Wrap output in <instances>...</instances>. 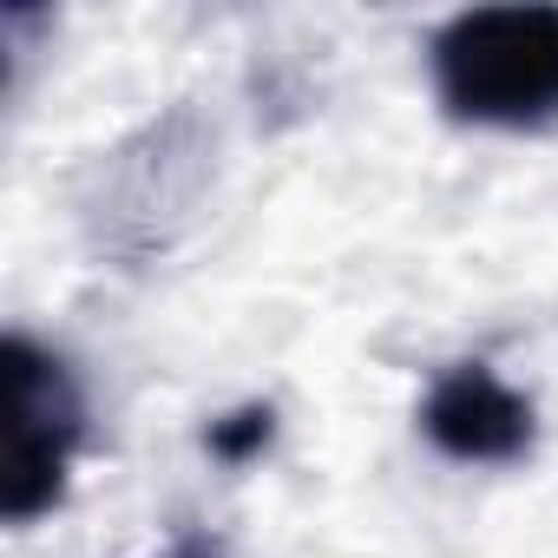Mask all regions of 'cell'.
Returning a JSON list of instances; mask_svg holds the SVG:
<instances>
[{"mask_svg": "<svg viewBox=\"0 0 558 558\" xmlns=\"http://www.w3.org/2000/svg\"><path fill=\"white\" fill-rule=\"evenodd\" d=\"M434 86L453 119L545 125L558 119V8H473L434 40Z\"/></svg>", "mask_w": 558, "mask_h": 558, "instance_id": "6da1fadb", "label": "cell"}, {"mask_svg": "<svg viewBox=\"0 0 558 558\" xmlns=\"http://www.w3.org/2000/svg\"><path fill=\"white\" fill-rule=\"evenodd\" d=\"M0 362H8V473H0V512L21 525L60 499L66 453L80 440V395H73L66 368L21 336L0 349Z\"/></svg>", "mask_w": 558, "mask_h": 558, "instance_id": "7a4b0ae2", "label": "cell"}, {"mask_svg": "<svg viewBox=\"0 0 558 558\" xmlns=\"http://www.w3.org/2000/svg\"><path fill=\"white\" fill-rule=\"evenodd\" d=\"M421 427H427V440H434L440 453L480 460V466L519 460V453L532 447V408H525V395H512V388H506L493 368H480V362L453 368V375L427 395Z\"/></svg>", "mask_w": 558, "mask_h": 558, "instance_id": "3957f363", "label": "cell"}, {"mask_svg": "<svg viewBox=\"0 0 558 558\" xmlns=\"http://www.w3.org/2000/svg\"><path fill=\"white\" fill-rule=\"evenodd\" d=\"M269 440V414H236V421H223V427H210V447L223 453V460H236V453H250V447H263Z\"/></svg>", "mask_w": 558, "mask_h": 558, "instance_id": "277c9868", "label": "cell"}]
</instances>
